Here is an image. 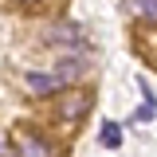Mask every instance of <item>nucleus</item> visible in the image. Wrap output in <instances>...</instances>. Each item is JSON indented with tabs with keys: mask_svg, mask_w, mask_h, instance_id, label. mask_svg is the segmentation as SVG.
Masks as SVG:
<instances>
[{
	"mask_svg": "<svg viewBox=\"0 0 157 157\" xmlns=\"http://www.w3.org/2000/svg\"><path fill=\"white\" fill-rule=\"evenodd\" d=\"M16 153L20 157H55V145H51V137L36 134V130H16Z\"/></svg>",
	"mask_w": 157,
	"mask_h": 157,
	"instance_id": "1",
	"label": "nucleus"
},
{
	"mask_svg": "<svg viewBox=\"0 0 157 157\" xmlns=\"http://www.w3.org/2000/svg\"><path fill=\"white\" fill-rule=\"evenodd\" d=\"M24 86H28L32 94L47 98V94H59V90H63V78L51 75V71H28V75H24Z\"/></svg>",
	"mask_w": 157,
	"mask_h": 157,
	"instance_id": "2",
	"label": "nucleus"
},
{
	"mask_svg": "<svg viewBox=\"0 0 157 157\" xmlns=\"http://www.w3.org/2000/svg\"><path fill=\"white\" fill-rule=\"evenodd\" d=\"M86 110H90V94H78V98L71 94V98H63V102H59V118H67V122L82 118Z\"/></svg>",
	"mask_w": 157,
	"mask_h": 157,
	"instance_id": "3",
	"label": "nucleus"
},
{
	"mask_svg": "<svg viewBox=\"0 0 157 157\" xmlns=\"http://www.w3.org/2000/svg\"><path fill=\"white\" fill-rule=\"evenodd\" d=\"M47 39L51 43H78L82 32H78V24H55V28H47Z\"/></svg>",
	"mask_w": 157,
	"mask_h": 157,
	"instance_id": "4",
	"label": "nucleus"
},
{
	"mask_svg": "<svg viewBox=\"0 0 157 157\" xmlns=\"http://www.w3.org/2000/svg\"><path fill=\"white\" fill-rule=\"evenodd\" d=\"M102 145H106V149H118V145H122V126H118V122H102Z\"/></svg>",
	"mask_w": 157,
	"mask_h": 157,
	"instance_id": "5",
	"label": "nucleus"
},
{
	"mask_svg": "<svg viewBox=\"0 0 157 157\" xmlns=\"http://www.w3.org/2000/svg\"><path fill=\"white\" fill-rule=\"evenodd\" d=\"M141 94H145V106L134 114V122H153V118H157V98L149 94V86H145V82H141Z\"/></svg>",
	"mask_w": 157,
	"mask_h": 157,
	"instance_id": "6",
	"label": "nucleus"
},
{
	"mask_svg": "<svg viewBox=\"0 0 157 157\" xmlns=\"http://www.w3.org/2000/svg\"><path fill=\"white\" fill-rule=\"evenodd\" d=\"M137 8H141L145 16H157V0H137Z\"/></svg>",
	"mask_w": 157,
	"mask_h": 157,
	"instance_id": "7",
	"label": "nucleus"
},
{
	"mask_svg": "<svg viewBox=\"0 0 157 157\" xmlns=\"http://www.w3.org/2000/svg\"><path fill=\"white\" fill-rule=\"evenodd\" d=\"M8 153H12V145H8V141L0 137V157H8Z\"/></svg>",
	"mask_w": 157,
	"mask_h": 157,
	"instance_id": "8",
	"label": "nucleus"
},
{
	"mask_svg": "<svg viewBox=\"0 0 157 157\" xmlns=\"http://www.w3.org/2000/svg\"><path fill=\"white\" fill-rule=\"evenodd\" d=\"M16 4H36V0H16Z\"/></svg>",
	"mask_w": 157,
	"mask_h": 157,
	"instance_id": "9",
	"label": "nucleus"
}]
</instances>
